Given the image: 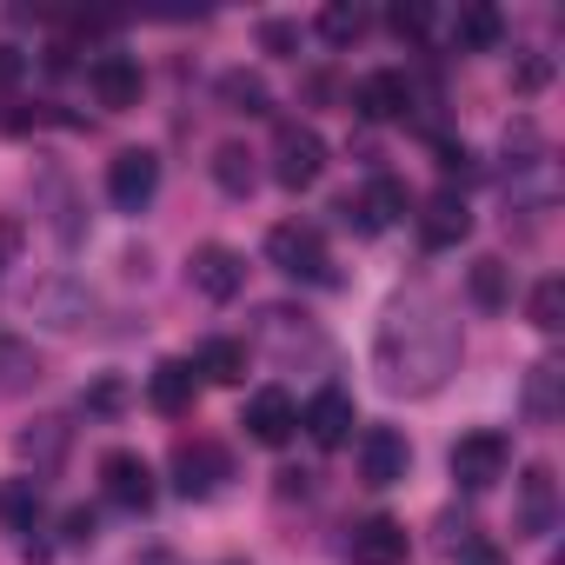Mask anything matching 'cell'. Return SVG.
I'll list each match as a JSON object with an SVG mask.
<instances>
[{
	"label": "cell",
	"mask_w": 565,
	"mask_h": 565,
	"mask_svg": "<svg viewBox=\"0 0 565 565\" xmlns=\"http://www.w3.org/2000/svg\"><path fill=\"white\" fill-rule=\"evenodd\" d=\"M373 373L386 393H406V399H426L439 393L452 373H459V320L439 294L426 287H406L386 300L380 313V333H373Z\"/></svg>",
	"instance_id": "1"
},
{
	"label": "cell",
	"mask_w": 565,
	"mask_h": 565,
	"mask_svg": "<svg viewBox=\"0 0 565 565\" xmlns=\"http://www.w3.org/2000/svg\"><path fill=\"white\" fill-rule=\"evenodd\" d=\"M266 259L287 273V279H307V287H320V279H333V253H327V233L307 226V220H287L266 233Z\"/></svg>",
	"instance_id": "2"
},
{
	"label": "cell",
	"mask_w": 565,
	"mask_h": 565,
	"mask_svg": "<svg viewBox=\"0 0 565 565\" xmlns=\"http://www.w3.org/2000/svg\"><path fill=\"white\" fill-rule=\"evenodd\" d=\"M21 307H28L41 327H54V333H81V327L100 313V300L81 287V279H67V273H47V279H34V287L21 294Z\"/></svg>",
	"instance_id": "3"
},
{
	"label": "cell",
	"mask_w": 565,
	"mask_h": 565,
	"mask_svg": "<svg viewBox=\"0 0 565 565\" xmlns=\"http://www.w3.org/2000/svg\"><path fill=\"white\" fill-rule=\"evenodd\" d=\"M505 466H512V439H505L499 426L459 433V446H452V479H459L466 492H486V486H499V479H505Z\"/></svg>",
	"instance_id": "4"
},
{
	"label": "cell",
	"mask_w": 565,
	"mask_h": 565,
	"mask_svg": "<svg viewBox=\"0 0 565 565\" xmlns=\"http://www.w3.org/2000/svg\"><path fill=\"white\" fill-rule=\"evenodd\" d=\"M327 173V140L313 134V127H300V120H287V127H279L273 134V180L279 186H313Z\"/></svg>",
	"instance_id": "5"
},
{
	"label": "cell",
	"mask_w": 565,
	"mask_h": 565,
	"mask_svg": "<svg viewBox=\"0 0 565 565\" xmlns=\"http://www.w3.org/2000/svg\"><path fill=\"white\" fill-rule=\"evenodd\" d=\"M153 193H160V160H153L147 147H120V153L107 160V200H114L120 213H140Z\"/></svg>",
	"instance_id": "6"
},
{
	"label": "cell",
	"mask_w": 565,
	"mask_h": 565,
	"mask_svg": "<svg viewBox=\"0 0 565 565\" xmlns=\"http://www.w3.org/2000/svg\"><path fill=\"white\" fill-rule=\"evenodd\" d=\"M186 279H193V294H200V300H233V294L246 287V259H239L233 246L206 239V246H193V259H186Z\"/></svg>",
	"instance_id": "7"
},
{
	"label": "cell",
	"mask_w": 565,
	"mask_h": 565,
	"mask_svg": "<svg viewBox=\"0 0 565 565\" xmlns=\"http://www.w3.org/2000/svg\"><path fill=\"white\" fill-rule=\"evenodd\" d=\"M512 525H519V539H552L558 532V479H552V466H525Z\"/></svg>",
	"instance_id": "8"
},
{
	"label": "cell",
	"mask_w": 565,
	"mask_h": 565,
	"mask_svg": "<svg viewBox=\"0 0 565 565\" xmlns=\"http://www.w3.org/2000/svg\"><path fill=\"white\" fill-rule=\"evenodd\" d=\"M406 466H413V446H406L399 426H366L360 433V479L366 486H399Z\"/></svg>",
	"instance_id": "9"
},
{
	"label": "cell",
	"mask_w": 565,
	"mask_h": 565,
	"mask_svg": "<svg viewBox=\"0 0 565 565\" xmlns=\"http://www.w3.org/2000/svg\"><path fill=\"white\" fill-rule=\"evenodd\" d=\"M239 426H246L259 446H287V439H294V426H300V406H294V393H287V386H259V393L246 399Z\"/></svg>",
	"instance_id": "10"
},
{
	"label": "cell",
	"mask_w": 565,
	"mask_h": 565,
	"mask_svg": "<svg viewBox=\"0 0 565 565\" xmlns=\"http://www.w3.org/2000/svg\"><path fill=\"white\" fill-rule=\"evenodd\" d=\"M340 220L353 233H386L393 220H406V186L399 180H373L366 193H347L340 200Z\"/></svg>",
	"instance_id": "11"
},
{
	"label": "cell",
	"mask_w": 565,
	"mask_h": 565,
	"mask_svg": "<svg viewBox=\"0 0 565 565\" xmlns=\"http://www.w3.org/2000/svg\"><path fill=\"white\" fill-rule=\"evenodd\" d=\"M100 486H107V499L120 505V512H147L153 505V466L140 459V452H107L100 459Z\"/></svg>",
	"instance_id": "12"
},
{
	"label": "cell",
	"mask_w": 565,
	"mask_h": 565,
	"mask_svg": "<svg viewBox=\"0 0 565 565\" xmlns=\"http://www.w3.org/2000/svg\"><path fill=\"white\" fill-rule=\"evenodd\" d=\"M472 233V206H466V193L459 186H439L426 206H419V239L433 246V253H446V246H459Z\"/></svg>",
	"instance_id": "13"
},
{
	"label": "cell",
	"mask_w": 565,
	"mask_h": 565,
	"mask_svg": "<svg viewBox=\"0 0 565 565\" xmlns=\"http://www.w3.org/2000/svg\"><path fill=\"white\" fill-rule=\"evenodd\" d=\"M220 479H226V452H220L213 439H186V446H173V486H180L186 499L220 492Z\"/></svg>",
	"instance_id": "14"
},
{
	"label": "cell",
	"mask_w": 565,
	"mask_h": 565,
	"mask_svg": "<svg viewBox=\"0 0 565 565\" xmlns=\"http://www.w3.org/2000/svg\"><path fill=\"white\" fill-rule=\"evenodd\" d=\"M347 552H353V565H406V552H413V539H406V525L399 519H360L353 525V539H347Z\"/></svg>",
	"instance_id": "15"
},
{
	"label": "cell",
	"mask_w": 565,
	"mask_h": 565,
	"mask_svg": "<svg viewBox=\"0 0 565 565\" xmlns=\"http://www.w3.org/2000/svg\"><path fill=\"white\" fill-rule=\"evenodd\" d=\"M87 81H94V100H100L107 114L140 107V67H134L127 54H100V61L87 67Z\"/></svg>",
	"instance_id": "16"
},
{
	"label": "cell",
	"mask_w": 565,
	"mask_h": 565,
	"mask_svg": "<svg viewBox=\"0 0 565 565\" xmlns=\"http://www.w3.org/2000/svg\"><path fill=\"white\" fill-rule=\"evenodd\" d=\"M300 426L313 433V446H327V452H340V446L353 439V399H347L340 386H327V393H313V406L300 413Z\"/></svg>",
	"instance_id": "17"
},
{
	"label": "cell",
	"mask_w": 565,
	"mask_h": 565,
	"mask_svg": "<svg viewBox=\"0 0 565 565\" xmlns=\"http://www.w3.org/2000/svg\"><path fill=\"white\" fill-rule=\"evenodd\" d=\"M353 107L366 114V120H406V107H413V81L406 74H366L360 81V94H353Z\"/></svg>",
	"instance_id": "18"
},
{
	"label": "cell",
	"mask_w": 565,
	"mask_h": 565,
	"mask_svg": "<svg viewBox=\"0 0 565 565\" xmlns=\"http://www.w3.org/2000/svg\"><path fill=\"white\" fill-rule=\"evenodd\" d=\"M193 393H200V380H193V366H186V360H160V366H153V380H147V406H153V413H167V419L193 413Z\"/></svg>",
	"instance_id": "19"
},
{
	"label": "cell",
	"mask_w": 565,
	"mask_h": 565,
	"mask_svg": "<svg viewBox=\"0 0 565 565\" xmlns=\"http://www.w3.org/2000/svg\"><path fill=\"white\" fill-rule=\"evenodd\" d=\"M0 525H8L14 539H28L41 525V479H8L0 486Z\"/></svg>",
	"instance_id": "20"
},
{
	"label": "cell",
	"mask_w": 565,
	"mask_h": 565,
	"mask_svg": "<svg viewBox=\"0 0 565 565\" xmlns=\"http://www.w3.org/2000/svg\"><path fill=\"white\" fill-rule=\"evenodd\" d=\"M253 180H259L253 153H246L239 140H220V147H213V186H220V193H233V200H246V193H253Z\"/></svg>",
	"instance_id": "21"
},
{
	"label": "cell",
	"mask_w": 565,
	"mask_h": 565,
	"mask_svg": "<svg viewBox=\"0 0 565 565\" xmlns=\"http://www.w3.org/2000/svg\"><path fill=\"white\" fill-rule=\"evenodd\" d=\"M558 386H565L558 360H539V366L525 373V419H532V426H552V419H558Z\"/></svg>",
	"instance_id": "22"
},
{
	"label": "cell",
	"mask_w": 565,
	"mask_h": 565,
	"mask_svg": "<svg viewBox=\"0 0 565 565\" xmlns=\"http://www.w3.org/2000/svg\"><path fill=\"white\" fill-rule=\"evenodd\" d=\"M499 41V8H486V0H472V8L452 14V47L459 54H486Z\"/></svg>",
	"instance_id": "23"
},
{
	"label": "cell",
	"mask_w": 565,
	"mask_h": 565,
	"mask_svg": "<svg viewBox=\"0 0 565 565\" xmlns=\"http://www.w3.org/2000/svg\"><path fill=\"white\" fill-rule=\"evenodd\" d=\"M193 373H206L213 386H239L246 380V347L239 340H206L200 360H193Z\"/></svg>",
	"instance_id": "24"
},
{
	"label": "cell",
	"mask_w": 565,
	"mask_h": 565,
	"mask_svg": "<svg viewBox=\"0 0 565 565\" xmlns=\"http://www.w3.org/2000/svg\"><path fill=\"white\" fill-rule=\"evenodd\" d=\"M472 300H479L486 313H499V307L512 300V266H505V259H492V253L472 259Z\"/></svg>",
	"instance_id": "25"
},
{
	"label": "cell",
	"mask_w": 565,
	"mask_h": 565,
	"mask_svg": "<svg viewBox=\"0 0 565 565\" xmlns=\"http://www.w3.org/2000/svg\"><path fill=\"white\" fill-rule=\"evenodd\" d=\"M320 34L333 47H353L366 34V8H360V0H327V8H320Z\"/></svg>",
	"instance_id": "26"
},
{
	"label": "cell",
	"mask_w": 565,
	"mask_h": 565,
	"mask_svg": "<svg viewBox=\"0 0 565 565\" xmlns=\"http://www.w3.org/2000/svg\"><path fill=\"white\" fill-rule=\"evenodd\" d=\"M41 380V360H34V347H21V340H0V393H21V386H34Z\"/></svg>",
	"instance_id": "27"
},
{
	"label": "cell",
	"mask_w": 565,
	"mask_h": 565,
	"mask_svg": "<svg viewBox=\"0 0 565 565\" xmlns=\"http://www.w3.org/2000/svg\"><path fill=\"white\" fill-rule=\"evenodd\" d=\"M220 100H226L233 114H273V100H266V81H259V74H226V81H220Z\"/></svg>",
	"instance_id": "28"
},
{
	"label": "cell",
	"mask_w": 565,
	"mask_h": 565,
	"mask_svg": "<svg viewBox=\"0 0 565 565\" xmlns=\"http://www.w3.org/2000/svg\"><path fill=\"white\" fill-rule=\"evenodd\" d=\"M525 313H532L539 333H558V327H565V287H558V279H539L532 300H525Z\"/></svg>",
	"instance_id": "29"
},
{
	"label": "cell",
	"mask_w": 565,
	"mask_h": 565,
	"mask_svg": "<svg viewBox=\"0 0 565 565\" xmlns=\"http://www.w3.org/2000/svg\"><path fill=\"white\" fill-rule=\"evenodd\" d=\"M21 452H28L34 466H61V452H67V426H61V419H41L34 433H21Z\"/></svg>",
	"instance_id": "30"
},
{
	"label": "cell",
	"mask_w": 565,
	"mask_h": 565,
	"mask_svg": "<svg viewBox=\"0 0 565 565\" xmlns=\"http://www.w3.org/2000/svg\"><path fill=\"white\" fill-rule=\"evenodd\" d=\"M386 21H393V34H399V41H426V28H433V14L419 8V0H399Z\"/></svg>",
	"instance_id": "31"
},
{
	"label": "cell",
	"mask_w": 565,
	"mask_h": 565,
	"mask_svg": "<svg viewBox=\"0 0 565 565\" xmlns=\"http://www.w3.org/2000/svg\"><path fill=\"white\" fill-rule=\"evenodd\" d=\"M433 153H439V173H446V180H472V147H459V140H439Z\"/></svg>",
	"instance_id": "32"
},
{
	"label": "cell",
	"mask_w": 565,
	"mask_h": 565,
	"mask_svg": "<svg viewBox=\"0 0 565 565\" xmlns=\"http://www.w3.org/2000/svg\"><path fill=\"white\" fill-rule=\"evenodd\" d=\"M452 565H512V558H505L492 539H466V545L452 552Z\"/></svg>",
	"instance_id": "33"
},
{
	"label": "cell",
	"mask_w": 565,
	"mask_h": 565,
	"mask_svg": "<svg viewBox=\"0 0 565 565\" xmlns=\"http://www.w3.org/2000/svg\"><path fill=\"white\" fill-rule=\"evenodd\" d=\"M94 539H100V519H94L87 505H74V512H67V545H94Z\"/></svg>",
	"instance_id": "34"
},
{
	"label": "cell",
	"mask_w": 565,
	"mask_h": 565,
	"mask_svg": "<svg viewBox=\"0 0 565 565\" xmlns=\"http://www.w3.org/2000/svg\"><path fill=\"white\" fill-rule=\"evenodd\" d=\"M87 406H94V413H120V406H127V386H120V380H100V386L87 393Z\"/></svg>",
	"instance_id": "35"
},
{
	"label": "cell",
	"mask_w": 565,
	"mask_h": 565,
	"mask_svg": "<svg viewBox=\"0 0 565 565\" xmlns=\"http://www.w3.org/2000/svg\"><path fill=\"white\" fill-rule=\"evenodd\" d=\"M259 41H266L273 54H294V41H300V34H294L287 21H266V28H259Z\"/></svg>",
	"instance_id": "36"
},
{
	"label": "cell",
	"mask_w": 565,
	"mask_h": 565,
	"mask_svg": "<svg viewBox=\"0 0 565 565\" xmlns=\"http://www.w3.org/2000/svg\"><path fill=\"white\" fill-rule=\"evenodd\" d=\"M545 74H552L545 61H525V67H519V94H539V87H545Z\"/></svg>",
	"instance_id": "37"
}]
</instances>
